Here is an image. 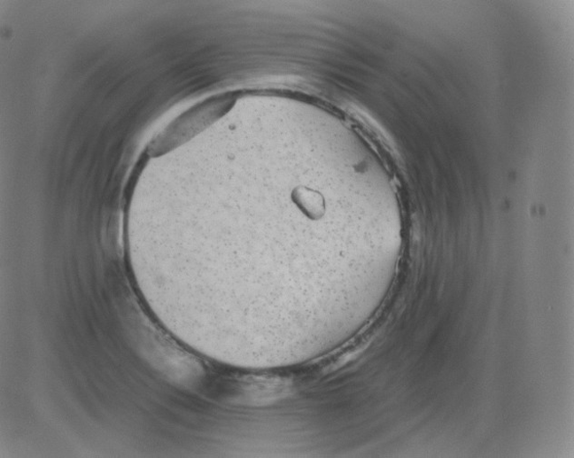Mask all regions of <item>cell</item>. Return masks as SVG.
I'll list each match as a JSON object with an SVG mask.
<instances>
[{"mask_svg":"<svg viewBox=\"0 0 574 458\" xmlns=\"http://www.w3.org/2000/svg\"><path fill=\"white\" fill-rule=\"evenodd\" d=\"M234 97L231 94L221 95L211 97L193 107L189 112L175 120L163 134L158 138L153 151L169 144L175 138L173 144L178 136L177 141L182 137L192 136L199 129L204 128L207 123L221 118L227 113L234 104ZM177 144V143H176Z\"/></svg>","mask_w":574,"mask_h":458,"instance_id":"obj_1","label":"cell"},{"mask_svg":"<svg viewBox=\"0 0 574 458\" xmlns=\"http://www.w3.org/2000/svg\"><path fill=\"white\" fill-rule=\"evenodd\" d=\"M298 203L305 211V213L316 218L324 213V202L321 197L311 191H302L298 193Z\"/></svg>","mask_w":574,"mask_h":458,"instance_id":"obj_2","label":"cell"}]
</instances>
